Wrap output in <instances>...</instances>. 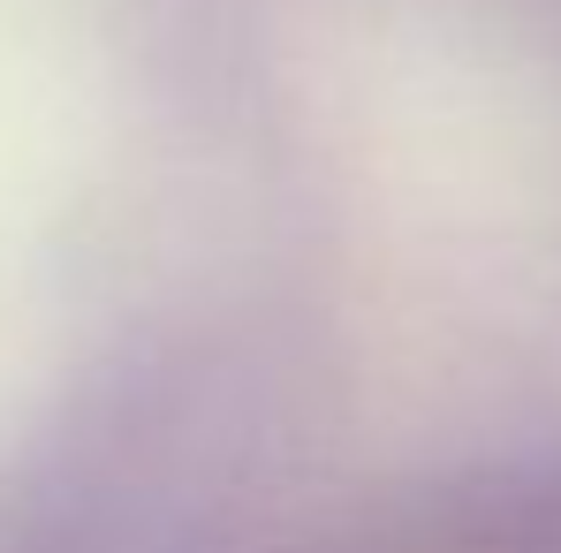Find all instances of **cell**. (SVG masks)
Returning a JSON list of instances; mask_svg holds the SVG:
<instances>
[{"label":"cell","mask_w":561,"mask_h":553,"mask_svg":"<svg viewBox=\"0 0 561 553\" xmlns=\"http://www.w3.org/2000/svg\"><path fill=\"white\" fill-rule=\"evenodd\" d=\"M417 553H561V523L524 516V508H493L485 531H448L440 546H417Z\"/></svg>","instance_id":"obj_1"}]
</instances>
